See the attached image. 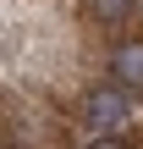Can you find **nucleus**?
Segmentation results:
<instances>
[{"label":"nucleus","mask_w":143,"mask_h":149,"mask_svg":"<svg viewBox=\"0 0 143 149\" xmlns=\"http://www.w3.org/2000/svg\"><path fill=\"white\" fill-rule=\"evenodd\" d=\"M83 116H88V127H94V133H110L116 122H127V100H121L116 88H99V94H88Z\"/></svg>","instance_id":"obj_1"},{"label":"nucleus","mask_w":143,"mask_h":149,"mask_svg":"<svg viewBox=\"0 0 143 149\" xmlns=\"http://www.w3.org/2000/svg\"><path fill=\"white\" fill-rule=\"evenodd\" d=\"M116 77H121V83H143V44L116 50Z\"/></svg>","instance_id":"obj_2"},{"label":"nucleus","mask_w":143,"mask_h":149,"mask_svg":"<svg viewBox=\"0 0 143 149\" xmlns=\"http://www.w3.org/2000/svg\"><path fill=\"white\" fill-rule=\"evenodd\" d=\"M94 11H99L105 22H127V17H132V0H94Z\"/></svg>","instance_id":"obj_3"},{"label":"nucleus","mask_w":143,"mask_h":149,"mask_svg":"<svg viewBox=\"0 0 143 149\" xmlns=\"http://www.w3.org/2000/svg\"><path fill=\"white\" fill-rule=\"evenodd\" d=\"M88 149H132V144H127V138H110V133H99V138H94Z\"/></svg>","instance_id":"obj_4"}]
</instances>
